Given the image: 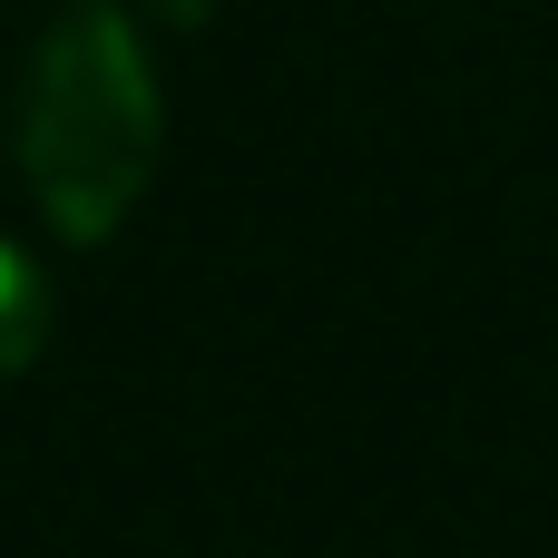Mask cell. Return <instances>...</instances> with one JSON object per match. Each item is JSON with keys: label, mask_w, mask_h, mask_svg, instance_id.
Masks as SVG:
<instances>
[{"label": "cell", "mask_w": 558, "mask_h": 558, "mask_svg": "<svg viewBox=\"0 0 558 558\" xmlns=\"http://www.w3.org/2000/svg\"><path fill=\"white\" fill-rule=\"evenodd\" d=\"M39 343H49V275H39V255H29V245H10V235H0V383H10V373H29V363H39Z\"/></svg>", "instance_id": "obj_2"}, {"label": "cell", "mask_w": 558, "mask_h": 558, "mask_svg": "<svg viewBox=\"0 0 558 558\" xmlns=\"http://www.w3.org/2000/svg\"><path fill=\"white\" fill-rule=\"evenodd\" d=\"M157 147H167V98L137 20L118 0H69L39 29L29 108H20L29 206L49 216L59 245H108L157 177Z\"/></svg>", "instance_id": "obj_1"}]
</instances>
